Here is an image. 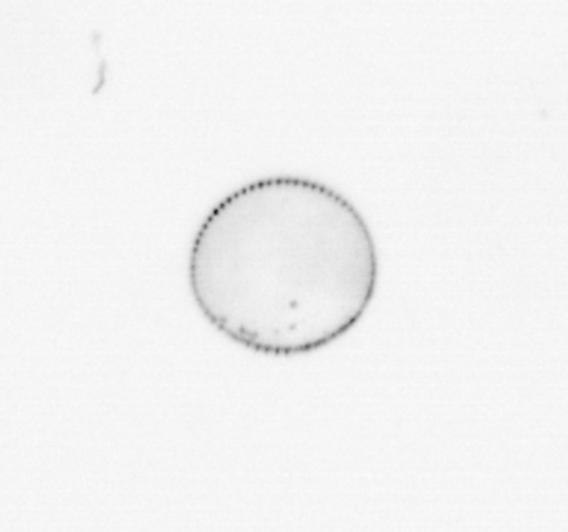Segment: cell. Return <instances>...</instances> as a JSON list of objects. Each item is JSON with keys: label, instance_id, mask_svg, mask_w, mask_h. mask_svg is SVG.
<instances>
[{"label": "cell", "instance_id": "6da1fadb", "mask_svg": "<svg viewBox=\"0 0 568 532\" xmlns=\"http://www.w3.org/2000/svg\"><path fill=\"white\" fill-rule=\"evenodd\" d=\"M191 297L226 339L270 357L317 352L353 330L379 282L358 208L323 182L270 176L209 211L186 264Z\"/></svg>", "mask_w": 568, "mask_h": 532}]
</instances>
